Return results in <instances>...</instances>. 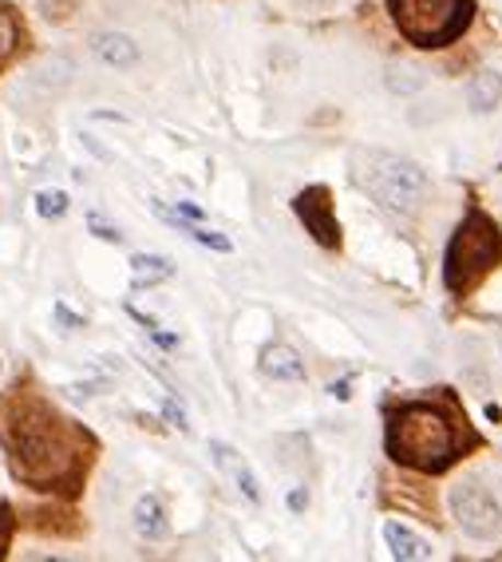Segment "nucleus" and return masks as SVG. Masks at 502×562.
<instances>
[{
	"mask_svg": "<svg viewBox=\"0 0 502 562\" xmlns=\"http://www.w3.org/2000/svg\"><path fill=\"white\" fill-rule=\"evenodd\" d=\"M174 273L171 258H159V254H135L132 258V278L135 285H159V281H167Z\"/></svg>",
	"mask_w": 502,
	"mask_h": 562,
	"instance_id": "4468645a",
	"label": "nucleus"
},
{
	"mask_svg": "<svg viewBox=\"0 0 502 562\" xmlns=\"http://www.w3.org/2000/svg\"><path fill=\"white\" fill-rule=\"evenodd\" d=\"M293 4H301V9H317V12H324V9H332L336 0H293Z\"/></svg>",
	"mask_w": 502,
	"mask_h": 562,
	"instance_id": "aec40b11",
	"label": "nucleus"
},
{
	"mask_svg": "<svg viewBox=\"0 0 502 562\" xmlns=\"http://www.w3.org/2000/svg\"><path fill=\"white\" fill-rule=\"evenodd\" d=\"M289 507H293V512H305V507H309V492H305V487H293Z\"/></svg>",
	"mask_w": 502,
	"mask_h": 562,
	"instance_id": "6ab92c4d",
	"label": "nucleus"
},
{
	"mask_svg": "<svg viewBox=\"0 0 502 562\" xmlns=\"http://www.w3.org/2000/svg\"><path fill=\"white\" fill-rule=\"evenodd\" d=\"M392 21L415 48H443L471 24V0H392Z\"/></svg>",
	"mask_w": 502,
	"mask_h": 562,
	"instance_id": "39448f33",
	"label": "nucleus"
},
{
	"mask_svg": "<svg viewBox=\"0 0 502 562\" xmlns=\"http://www.w3.org/2000/svg\"><path fill=\"white\" fill-rule=\"evenodd\" d=\"M293 211H297V218L305 222V231L321 241V246H336L341 241V226H336V214H332V202L324 187H309V191L297 194Z\"/></svg>",
	"mask_w": 502,
	"mask_h": 562,
	"instance_id": "0eeeda50",
	"label": "nucleus"
},
{
	"mask_svg": "<svg viewBox=\"0 0 502 562\" xmlns=\"http://www.w3.org/2000/svg\"><path fill=\"white\" fill-rule=\"evenodd\" d=\"M388 452L412 472H443L459 452L455 428L432 404H400L388 420Z\"/></svg>",
	"mask_w": 502,
	"mask_h": 562,
	"instance_id": "f257e3e1",
	"label": "nucleus"
},
{
	"mask_svg": "<svg viewBox=\"0 0 502 562\" xmlns=\"http://www.w3.org/2000/svg\"><path fill=\"white\" fill-rule=\"evenodd\" d=\"M9 448L16 472L28 483H52L68 472L71 452L64 440L60 424L44 412H24L21 420L9 424Z\"/></svg>",
	"mask_w": 502,
	"mask_h": 562,
	"instance_id": "f03ea898",
	"label": "nucleus"
},
{
	"mask_svg": "<svg viewBox=\"0 0 502 562\" xmlns=\"http://www.w3.org/2000/svg\"><path fill=\"white\" fill-rule=\"evenodd\" d=\"M388 88L400 91V95H412V91L423 88V71L415 64L400 60V64H388Z\"/></svg>",
	"mask_w": 502,
	"mask_h": 562,
	"instance_id": "2eb2a0df",
	"label": "nucleus"
},
{
	"mask_svg": "<svg viewBox=\"0 0 502 562\" xmlns=\"http://www.w3.org/2000/svg\"><path fill=\"white\" fill-rule=\"evenodd\" d=\"M499 349H502V333H499Z\"/></svg>",
	"mask_w": 502,
	"mask_h": 562,
	"instance_id": "412c9836",
	"label": "nucleus"
},
{
	"mask_svg": "<svg viewBox=\"0 0 502 562\" xmlns=\"http://www.w3.org/2000/svg\"><path fill=\"white\" fill-rule=\"evenodd\" d=\"M361 182L368 187V194L380 206L396 214H415L432 191V182H427V171H423L420 162L412 159H400V155H384V151H368L361 155Z\"/></svg>",
	"mask_w": 502,
	"mask_h": 562,
	"instance_id": "20e7f679",
	"label": "nucleus"
},
{
	"mask_svg": "<svg viewBox=\"0 0 502 562\" xmlns=\"http://www.w3.org/2000/svg\"><path fill=\"white\" fill-rule=\"evenodd\" d=\"M91 231L100 234V238H103V241H123V234H119V231H115V226H107V222H103V218H100V214H91Z\"/></svg>",
	"mask_w": 502,
	"mask_h": 562,
	"instance_id": "a211bd4d",
	"label": "nucleus"
},
{
	"mask_svg": "<svg viewBox=\"0 0 502 562\" xmlns=\"http://www.w3.org/2000/svg\"><path fill=\"white\" fill-rule=\"evenodd\" d=\"M502 258V238L494 231V222L482 211H471L459 222L452 246H447V261H443V281L452 293H467L487 270H494V261Z\"/></svg>",
	"mask_w": 502,
	"mask_h": 562,
	"instance_id": "7ed1b4c3",
	"label": "nucleus"
},
{
	"mask_svg": "<svg viewBox=\"0 0 502 562\" xmlns=\"http://www.w3.org/2000/svg\"><path fill=\"white\" fill-rule=\"evenodd\" d=\"M132 519H135V531H139L142 539L155 542V539L167 535V512H162V503L155 499V495H142V499L135 503Z\"/></svg>",
	"mask_w": 502,
	"mask_h": 562,
	"instance_id": "ddd939ff",
	"label": "nucleus"
},
{
	"mask_svg": "<svg viewBox=\"0 0 502 562\" xmlns=\"http://www.w3.org/2000/svg\"><path fill=\"white\" fill-rule=\"evenodd\" d=\"M262 372L270 381H305V361L289 345H270L262 352Z\"/></svg>",
	"mask_w": 502,
	"mask_h": 562,
	"instance_id": "f8f14e48",
	"label": "nucleus"
},
{
	"mask_svg": "<svg viewBox=\"0 0 502 562\" xmlns=\"http://www.w3.org/2000/svg\"><path fill=\"white\" fill-rule=\"evenodd\" d=\"M210 456H214V463H218V472L226 475V480L238 487L241 495L250 503H262V480L253 475V468L246 460H241L238 452H233L230 443H221V440H214L210 443Z\"/></svg>",
	"mask_w": 502,
	"mask_h": 562,
	"instance_id": "6e6552de",
	"label": "nucleus"
},
{
	"mask_svg": "<svg viewBox=\"0 0 502 562\" xmlns=\"http://www.w3.org/2000/svg\"><path fill=\"white\" fill-rule=\"evenodd\" d=\"M384 542H388V551H392V559L400 562H420V559H432V542L423 539V535H415L412 527H403V522H384Z\"/></svg>",
	"mask_w": 502,
	"mask_h": 562,
	"instance_id": "1a4fd4ad",
	"label": "nucleus"
},
{
	"mask_svg": "<svg viewBox=\"0 0 502 562\" xmlns=\"http://www.w3.org/2000/svg\"><path fill=\"white\" fill-rule=\"evenodd\" d=\"M499 103H502V76L494 68H479L471 80H467V108L487 115V111H494Z\"/></svg>",
	"mask_w": 502,
	"mask_h": 562,
	"instance_id": "9b49d317",
	"label": "nucleus"
},
{
	"mask_svg": "<svg viewBox=\"0 0 502 562\" xmlns=\"http://www.w3.org/2000/svg\"><path fill=\"white\" fill-rule=\"evenodd\" d=\"M91 52H95L103 64H111V68H132V64L139 60V44H135L127 32H100V36L91 41Z\"/></svg>",
	"mask_w": 502,
	"mask_h": 562,
	"instance_id": "9d476101",
	"label": "nucleus"
},
{
	"mask_svg": "<svg viewBox=\"0 0 502 562\" xmlns=\"http://www.w3.org/2000/svg\"><path fill=\"white\" fill-rule=\"evenodd\" d=\"M68 194L64 191H41L36 194V214L41 218H60V214H68Z\"/></svg>",
	"mask_w": 502,
	"mask_h": 562,
	"instance_id": "dca6fc26",
	"label": "nucleus"
},
{
	"mask_svg": "<svg viewBox=\"0 0 502 562\" xmlns=\"http://www.w3.org/2000/svg\"><path fill=\"white\" fill-rule=\"evenodd\" d=\"M452 515L467 539L491 542L502 531V499L482 475H463L452 487Z\"/></svg>",
	"mask_w": 502,
	"mask_h": 562,
	"instance_id": "423d86ee",
	"label": "nucleus"
},
{
	"mask_svg": "<svg viewBox=\"0 0 502 562\" xmlns=\"http://www.w3.org/2000/svg\"><path fill=\"white\" fill-rule=\"evenodd\" d=\"M12 44H16V24H12V16L4 9H0V60L12 52Z\"/></svg>",
	"mask_w": 502,
	"mask_h": 562,
	"instance_id": "f3484780",
	"label": "nucleus"
}]
</instances>
